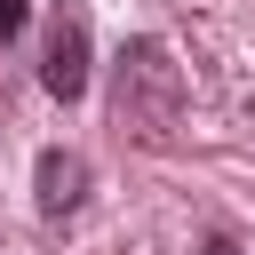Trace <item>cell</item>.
Segmentation results:
<instances>
[{
  "mask_svg": "<svg viewBox=\"0 0 255 255\" xmlns=\"http://www.w3.org/2000/svg\"><path fill=\"white\" fill-rule=\"evenodd\" d=\"M112 120L143 151L175 143V128H183V64L167 56V40H128L120 48V64H112Z\"/></svg>",
  "mask_w": 255,
  "mask_h": 255,
  "instance_id": "1",
  "label": "cell"
},
{
  "mask_svg": "<svg viewBox=\"0 0 255 255\" xmlns=\"http://www.w3.org/2000/svg\"><path fill=\"white\" fill-rule=\"evenodd\" d=\"M40 88H48L56 104H72V96L88 88V16H80V8H56V24H48V64H40Z\"/></svg>",
  "mask_w": 255,
  "mask_h": 255,
  "instance_id": "2",
  "label": "cell"
},
{
  "mask_svg": "<svg viewBox=\"0 0 255 255\" xmlns=\"http://www.w3.org/2000/svg\"><path fill=\"white\" fill-rule=\"evenodd\" d=\"M88 199V159L80 151H40V215H72Z\"/></svg>",
  "mask_w": 255,
  "mask_h": 255,
  "instance_id": "3",
  "label": "cell"
},
{
  "mask_svg": "<svg viewBox=\"0 0 255 255\" xmlns=\"http://www.w3.org/2000/svg\"><path fill=\"white\" fill-rule=\"evenodd\" d=\"M24 16H32V0H0V40H16V32H24Z\"/></svg>",
  "mask_w": 255,
  "mask_h": 255,
  "instance_id": "4",
  "label": "cell"
},
{
  "mask_svg": "<svg viewBox=\"0 0 255 255\" xmlns=\"http://www.w3.org/2000/svg\"><path fill=\"white\" fill-rule=\"evenodd\" d=\"M207 255H231V247H207Z\"/></svg>",
  "mask_w": 255,
  "mask_h": 255,
  "instance_id": "5",
  "label": "cell"
}]
</instances>
